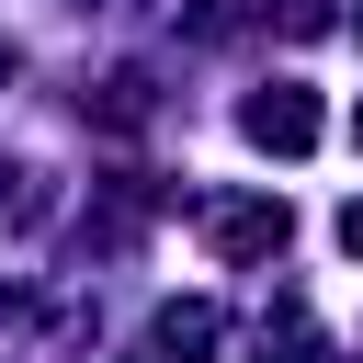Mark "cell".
<instances>
[{
  "label": "cell",
  "instance_id": "277c9868",
  "mask_svg": "<svg viewBox=\"0 0 363 363\" xmlns=\"http://www.w3.org/2000/svg\"><path fill=\"white\" fill-rule=\"evenodd\" d=\"M261 363H329V340L306 329V295H284V306L261 318Z\"/></svg>",
  "mask_w": 363,
  "mask_h": 363
},
{
  "label": "cell",
  "instance_id": "5b68a950",
  "mask_svg": "<svg viewBox=\"0 0 363 363\" xmlns=\"http://www.w3.org/2000/svg\"><path fill=\"white\" fill-rule=\"evenodd\" d=\"M340 250H352V261H363V193H352V204H340Z\"/></svg>",
  "mask_w": 363,
  "mask_h": 363
},
{
  "label": "cell",
  "instance_id": "52a82bcc",
  "mask_svg": "<svg viewBox=\"0 0 363 363\" xmlns=\"http://www.w3.org/2000/svg\"><path fill=\"white\" fill-rule=\"evenodd\" d=\"M0 79H11V45H0Z\"/></svg>",
  "mask_w": 363,
  "mask_h": 363
},
{
  "label": "cell",
  "instance_id": "ba28073f",
  "mask_svg": "<svg viewBox=\"0 0 363 363\" xmlns=\"http://www.w3.org/2000/svg\"><path fill=\"white\" fill-rule=\"evenodd\" d=\"M352 34H363V0H352Z\"/></svg>",
  "mask_w": 363,
  "mask_h": 363
},
{
  "label": "cell",
  "instance_id": "8992f818",
  "mask_svg": "<svg viewBox=\"0 0 363 363\" xmlns=\"http://www.w3.org/2000/svg\"><path fill=\"white\" fill-rule=\"evenodd\" d=\"M352 147H363V102H352Z\"/></svg>",
  "mask_w": 363,
  "mask_h": 363
},
{
  "label": "cell",
  "instance_id": "7a4b0ae2",
  "mask_svg": "<svg viewBox=\"0 0 363 363\" xmlns=\"http://www.w3.org/2000/svg\"><path fill=\"white\" fill-rule=\"evenodd\" d=\"M204 238H216V261H272L295 238V216H284V193H238V204L204 216Z\"/></svg>",
  "mask_w": 363,
  "mask_h": 363
},
{
  "label": "cell",
  "instance_id": "6da1fadb",
  "mask_svg": "<svg viewBox=\"0 0 363 363\" xmlns=\"http://www.w3.org/2000/svg\"><path fill=\"white\" fill-rule=\"evenodd\" d=\"M238 136H250L261 159H306V147H318V91H306V79H261V91L238 102Z\"/></svg>",
  "mask_w": 363,
  "mask_h": 363
},
{
  "label": "cell",
  "instance_id": "3957f363",
  "mask_svg": "<svg viewBox=\"0 0 363 363\" xmlns=\"http://www.w3.org/2000/svg\"><path fill=\"white\" fill-rule=\"evenodd\" d=\"M216 340H227V318H216L204 295H170V306H159V363H204Z\"/></svg>",
  "mask_w": 363,
  "mask_h": 363
}]
</instances>
